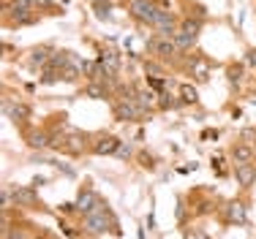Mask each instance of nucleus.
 <instances>
[{
  "label": "nucleus",
  "mask_w": 256,
  "mask_h": 239,
  "mask_svg": "<svg viewBox=\"0 0 256 239\" xmlns=\"http://www.w3.org/2000/svg\"><path fill=\"white\" fill-rule=\"evenodd\" d=\"M114 155H120V158H128V155H131V147L120 142V147H118V152H114Z\"/></svg>",
  "instance_id": "nucleus-26"
},
{
  "label": "nucleus",
  "mask_w": 256,
  "mask_h": 239,
  "mask_svg": "<svg viewBox=\"0 0 256 239\" xmlns=\"http://www.w3.org/2000/svg\"><path fill=\"white\" fill-rule=\"evenodd\" d=\"M234 177L240 182V188H251L256 182V163H242V166H234Z\"/></svg>",
  "instance_id": "nucleus-10"
},
{
  "label": "nucleus",
  "mask_w": 256,
  "mask_h": 239,
  "mask_svg": "<svg viewBox=\"0 0 256 239\" xmlns=\"http://www.w3.org/2000/svg\"><path fill=\"white\" fill-rule=\"evenodd\" d=\"M28 144L33 147V150H44V147H50V136L46 133H41V131H33V133H28Z\"/></svg>",
  "instance_id": "nucleus-14"
},
{
  "label": "nucleus",
  "mask_w": 256,
  "mask_h": 239,
  "mask_svg": "<svg viewBox=\"0 0 256 239\" xmlns=\"http://www.w3.org/2000/svg\"><path fill=\"white\" fill-rule=\"evenodd\" d=\"M142 114H144V109L136 101H123L120 98V103H114V120H120V122H131V120L142 117Z\"/></svg>",
  "instance_id": "nucleus-6"
},
{
  "label": "nucleus",
  "mask_w": 256,
  "mask_h": 239,
  "mask_svg": "<svg viewBox=\"0 0 256 239\" xmlns=\"http://www.w3.org/2000/svg\"><path fill=\"white\" fill-rule=\"evenodd\" d=\"M11 193H14V204L16 207H28V210L38 207V193H36L33 185H16Z\"/></svg>",
  "instance_id": "nucleus-7"
},
{
  "label": "nucleus",
  "mask_w": 256,
  "mask_h": 239,
  "mask_svg": "<svg viewBox=\"0 0 256 239\" xmlns=\"http://www.w3.org/2000/svg\"><path fill=\"white\" fill-rule=\"evenodd\" d=\"M148 84L153 90H158V93H164V87H166V79L164 76H148Z\"/></svg>",
  "instance_id": "nucleus-24"
},
{
  "label": "nucleus",
  "mask_w": 256,
  "mask_h": 239,
  "mask_svg": "<svg viewBox=\"0 0 256 239\" xmlns=\"http://www.w3.org/2000/svg\"><path fill=\"white\" fill-rule=\"evenodd\" d=\"M144 71H148V73H161V65H156V63H144Z\"/></svg>",
  "instance_id": "nucleus-27"
},
{
  "label": "nucleus",
  "mask_w": 256,
  "mask_h": 239,
  "mask_svg": "<svg viewBox=\"0 0 256 239\" xmlns=\"http://www.w3.org/2000/svg\"><path fill=\"white\" fill-rule=\"evenodd\" d=\"M98 63H101V68L106 76H118V71H120V54L118 52H112V49H106V52H101V57H98Z\"/></svg>",
  "instance_id": "nucleus-9"
},
{
  "label": "nucleus",
  "mask_w": 256,
  "mask_h": 239,
  "mask_svg": "<svg viewBox=\"0 0 256 239\" xmlns=\"http://www.w3.org/2000/svg\"><path fill=\"white\" fill-rule=\"evenodd\" d=\"M148 46H150V52L158 54L161 60H172V57H178V54H180L174 38H161V35H156V38H150Z\"/></svg>",
  "instance_id": "nucleus-5"
},
{
  "label": "nucleus",
  "mask_w": 256,
  "mask_h": 239,
  "mask_svg": "<svg viewBox=\"0 0 256 239\" xmlns=\"http://www.w3.org/2000/svg\"><path fill=\"white\" fill-rule=\"evenodd\" d=\"M44 182H46V180H44V177H36V180H33V182H30V185H33V188H38V185H44Z\"/></svg>",
  "instance_id": "nucleus-29"
},
{
  "label": "nucleus",
  "mask_w": 256,
  "mask_h": 239,
  "mask_svg": "<svg viewBox=\"0 0 256 239\" xmlns=\"http://www.w3.org/2000/svg\"><path fill=\"white\" fill-rule=\"evenodd\" d=\"M98 210H106V204L98 199V193L90 191V188H84V191H79L76 196V212H82V215H90V212H98Z\"/></svg>",
  "instance_id": "nucleus-4"
},
{
  "label": "nucleus",
  "mask_w": 256,
  "mask_h": 239,
  "mask_svg": "<svg viewBox=\"0 0 256 239\" xmlns=\"http://www.w3.org/2000/svg\"><path fill=\"white\" fill-rule=\"evenodd\" d=\"M226 220L229 223H237V226L246 223V207H242V201H229L226 204Z\"/></svg>",
  "instance_id": "nucleus-12"
},
{
  "label": "nucleus",
  "mask_w": 256,
  "mask_h": 239,
  "mask_svg": "<svg viewBox=\"0 0 256 239\" xmlns=\"http://www.w3.org/2000/svg\"><path fill=\"white\" fill-rule=\"evenodd\" d=\"M229 82L240 84L242 82V65H229Z\"/></svg>",
  "instance_id": "nucleus-23"
},
{
  "label": "nucleus",
  "mask_w": 256,
  "mask_h": 239,
  "mask_svg": "<svg viewBox=\"0 0 256 239\" xmlns=\"http://www.w3.org/2000/svg\"><path fill=\"white\" fill-rule=\"evenodd\" d=\"M134 101H136L142 109H148V106H153V103H156V95L150 93V90H148V93H144V90H136V98H134Z\"/></svg>",
  "instance_id": "nucleus-18"
},
{
  "label": "nucleus",
  "mask_w": 256,
  "mask_h": 239,
  "mask_svg": "<svg viewBox=\"0 0 256 239\" xmlns=\"http://www.w3.org/2000/svg\"><path fill=\"white\" fill-rule=\"evenodd\" d=\"M246 65L256 71V49H248V52H246Z\"/></svg>",
  "instance_id": "nucleus-25"
},
{
  "label": "nucleus",
  "mask_w": 256,
  "mask_h": 239,
  "mask_svg": "<svg viewBox=\"0 0 256 239\" xmlns=\"http://www.w3.org/2000/svg\"><path fill=\"white\" fill-rule=\"evenodd\" d=\"M180 103H182V101H174V98L169 95V93H161V101H158V106H161V109H174V106H180Z\"/></svg>",
  "instance_id": "nucleus-22"
},
{
  "label": "nucleus",
  "mask_w": 256,
  "mask_h": 239,
  "mask_svg": "<svg viewBox=\"0 0 256 239\" xmlns=\"http://www.w3.org/2000/svg\"><path fill=\"white\" fill-rule=\"evenodd\" d=\"M58 79H63V76H60V71L44 68V76H41L38 82H41V84H54V82H58Z\"/></svg>",
  "instance_id": "nucleus-21"
},
{
  "label": "nucleus",
  "mask_w": 256,
  "mask_h": 239,
  "mask_svg": "<svg viewBox=\"0 0 256 239\" xmlns=\"http://www.w3.org/2000/svg\"><path fill=\"white\" fill-rule=\"evenodd\" d=\"M118 147H120V139L104 133V136H98L93 142V152H96V155H114V152H118Z\"/></svg>",
  "instance_id": "nucleus-8"
},
{
  "label": "nucleus",
  "mask_w": 256,
  "mask_h": 239,
  "mask_svg": "<svg viewBox=\"0 0 256 239\" xmlns=\"http://www.w3.org/2000/svg\"><path fill=\"white\" fill-rule=\"evenodd\" d=\"M82 229H84V234H90V237L106 234V231H118V218L109 210L90 212V215H84V220H82Z\"/></svg>",
  "instance_id": "nucleus-1"
},
{
  "label": "nucleus",
  "mask_w": 256,
  "mask_h": 239,
  "mask_svg": "<svg viewBox=\"0 0 256 239\" xmlns=\"http://www.w3.org/2000/svg\"><path fill=\"white\" fill-rule=\"evenodd\" d=\"M8 117L14 120V122L30 120V106H25V103H14V106H11V112H8Z\"/></svg>",
  "instance_id": "nucleus-16"
},
{
  "label": "nucleus",
  "mask_w": 256,
  "mask_h": 239,
  "mask_svg": "<svg viewBox=\"0 0 256 239\" xmlns=\"http://www.w3.org/2000/svg\"><path fill=\"white\" fill-rule=\"evenodd\" d=\"M109 0H96V16L98 19H112V14H109Z\"/></svg>",
  "instance_id": "nucleus-20"
},
{
  "label": "nucleus",
  "mask_w": 256,
  "mask_h": 239,
  "mask_svg": "<svg viewBox=\"0 0 256 239\" xmlns=\"http://www.w3.org/2000/svg\"><path fill=\"white\" fill-rule=\"evenodd\" d=\"M84 95L88 98H106L109 90L104 87V84H88V87H84Z\"/></svg>",
  "instance_id": "nucleus-19"
},
{
  "label": "nucleus",
  "mask_w": 256,
  "mask_h": 239,
  "mask_svg": "<svg viewBox=\"0 0 256 239\" xmlns=\"http://www.w3.org/2000/svg\"><path fill=\"white\" fill-rule=\"evenodd\" d=\"M153 27H156V33L161 35V38H174V33H178L174 14L161 5V8H158V14H156V19H153Z\"/></svg>",
  "instance_id": "nucleus-3"
},
{
  "label": "nucleus",
  "mask_w": 256,
  "mask_h": 239,
  "mask_svg": "<svg viewBox=\"0 0 256 239\" xmlns=\"http://www.w3.org/2000/svg\"><path fill=\"white\" fill-rule=\"evenodd\" d=\"M126 5H128V11H131L134 19L142 22V24H153L158 8H161L156 0H126Z\"/></svg>",
  "instance_id": "nucleus-2"
},
{
  "label": "nucleus",
  "mask_w": 256,
  "mask_h": 239,
  "mask_svg": "<svg viewBox=\"0 0 256 239\" xmlns=\"http://www.w3.org/2000/svg\"><path fill=\"white\" fill-rule=\"evenodd\" d=\"M52 54H54V52H52L50 46H36L33 52H30V63L46 68V65H50V60H52Z\"/></svg>",
  "instance_id": "nucleus-13"
},
{
  "label": "nucleus",
  "mask_w": 256,
  "mask_h": 239,
  "mask_svg": "<svg viewBox=\"0 0 256 239\" xmlns=\"http://www.w3.org/2000/svg\"><path fill=\"white\" fill-rule=\"evenodd\" d=\"M8 239H28V237H25V231H14V234H11Z\"/></svg>",
  "instance_id": "nucleus-28"
},
{
  "label": "nucleus",
  "mask_w": 256,
  "mask_h": 239,
  "mask_svg": "<svg viewBox=\"0 0 256 239\" xmlns=\"http://www.w3.org/2000/svg\"><path fill=\"white\" fill-rule=\"evenodd\" d=\"M180 101H182V103H196V101H199L196 87H191V84H182V87H180Z\"/></svg>",
  "instance_id": "nucleus-17"
},
{
  "label": "nucleus",
  "mask_w": 256,
  "mask_h": 239,
  "mask_svg": "<svg viewBox=\"0 0 256 239\" xmlns=\"http://www.w3.org/2000/svg\"><path fill=\"white\" fill-rule=\"evenodd\" d=\"M232 161H234V166L254 163V150L248 144H234V147H232Z\"/></svg>",
  "instance_id": "nucleus-11"
},
{
  "label": "nucleus",
  "mask_w": 256,
  "mask_h": 239,
  "mask_svg": "<svg viewBox=\"0 0 256 239\" xmlns=\"http://www.w3.org/2000/svg\"><path fill=\"white\" fill-rule=\"evenodd\" d=\"M66 150H68L71 155H79V152L84 150V136L82 133H71V136L66 139Z\"/></svg>",
  "instance_id": "nucleus-15"
}]
</instances>
